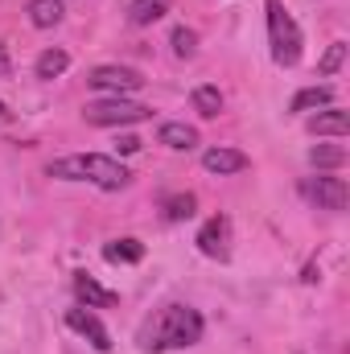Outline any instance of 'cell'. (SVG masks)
I'll list each match as a JSON object with an SVG mask.
<instances>
[{
    "mask_svg": "<svg viewBox=\"0 0 350 354\" xmlns=\"http://www.w3.org/2000/svg\"><path fill=\"white\" fill-rule=\"evenodd\" d=\"M0 120H4V103H0Z\"/></svg>",
    "mask_w": 350,
    "mask_h": 354,
    "instance_id": "484cf974",
    "label": "cell"
},
{
    "mask_svg": "<svg viewBox=\"0 0 350 354\" xmlns=\"http://www.w3.org/2000/svg\"><path fill=\"white\" fill-rule=\"evenodd\" d=\"M29 21L37 29H54L62 21V0H29Z\"/></svg>",
    "mask_w": 350,
    "mask_h": 354,
    "instance_id": "2e32d148",
    "label": "cell"
},
{
    "mask_svg": "<svg viewBox=\"0 0 350 354\" xmlns=\"http://www.w3.org/2000/svg\"><path fill=\"white\" fill-rule=\"evenodd\" d=\"M198 248H202V256H210V260H227V218H210V223L198 231Z\"/></svg>",
    "mask_w": 350,
    "mask_h": 354,
    "instance_id": "9c48e42d",
    "label": "cell"
},
{
    "mask_svg": "<svg viewBox=\"0 0 350 354\" xmlns=\"http://www.w3.org/2000/svg\"><path fill=\"white\" fill-rule=\"evenodd\" d=\"M194 50H198V33L185 29V25H177L174 29V54L177 58H194Z\"/></svg>",
    "mask_w": 350,
    "mask_h": 354,
    "instance_id": "7402d4cb",
    "label": "cell"
},
{
    "mask_svg": "<svg viewBox=\"0 0 350 354\" xmlns=\"http://www.w3.org/2000/svg\"><path fill=\"white\" fill-rule=\"evenodd\" d=\"M309 132H313V136H347L350 132V115L347 111H338V107L317 111V115H309Z\"/></svg>",
    "mask_w": 350,
    "mask_h": 354,
    "instance_id": "8fae6325",
    "label": "cell"
},
{
    "mask_svg": "<svg viewBox=\"0 0 350 354\" xmlns=\"http://www.w3.org/2000/svg\"><path fill=\"white\" fill-rule=\"evenodd\" d=\"M305 194L322 210H347V202H350V189L342 177H313V181H305Z\"/></svg>",
    "mask_w": 350,
    "mask_h": 354,
    "instance_id": "8992f818",
    "label": "cell"
},
{
    "mask_svg": "<svg viewBox=\"0 0 350 354\" xmlns=\"http://www.w3.org/2000/svg\"><path fill=\"white\" fill-rule=\"evenodd\" d=\"M66 66H71V54H66V50H46V54L37 58V79H58Z\"/></svg>",
    "mask_w": 350,
    "mask_h": 354,
    "instance_id": "d6986e66",
    "label": "cell"
},
{
    "mask_svg": "<svg viewBox=\"0 0 350 354\" xmlns=\"http://www.w3.org/2000/svg\"><path fill=\"white\" fill-rule=\"evenodd\" d=\"M103 260L107 264H140L145 260V243L140 239H116L103 248Z\"/></svg>",
    "mask_w": 350,
    "mask_h": 354,
    "instance_id": "4fadbf2b",
    "label": "cell"
},
{
    "mask_svg": "<svg viewBox=\"0 0 350 354\" xmlns=\"http://www.w3.org/2000/svg\"><path fill=\"white\" fill-rule=\"evenodd\" d=\"M50 177H62V181H91L99 189H124L132 174L116 161V157H103V153H75V157H58L50 161Z\"/></svg>",
    "mask_w": 350,
    "mask_h": 354,
    "instance_id": "7a4b0ae2",
    "label": "cell"
},
{
    "mask_svg": "<svg viewBox=\"0 0 350 354\" xmlns=\"http://www.w3.org/2000/svg\"><path fill=\"white\" fill-rule=\"evenodd\" d=\"M0 71H8V54H4V46H0Z\"/></svg>",
    "mask_w": 350,
    "mask_h": 354,
    "instance_id": "d4e9b609",
    "label": "cell"
},
{
    "mask_svg": "<svg viewBox=\"0 0 350 354\" xmlns=\"http://www.w3.org/2000/svg\"><path fill=\"white\" fill-rule=\"evenodd\" d=\"M194 214V194H174L169 202H165V218L169 223H181V218H190Z\"/></svg>",
    "mask_w": 350,
    "mask_h": 354,
    "instance_id": "44dd1931",
    "label": "cell"
},
{
    "mask_svg": "<svg viewBox=\"0 0 350 354\" xmlns=\"http://www.w3.org/2000/svg\"><path fill=\"white\" fill-rule=\"evenodd\" d=\"M347 62V41H334L326 54H322V62H317V75L322 79H330V75H338V66Z\"/></svg>",
    "mask_w": 350,
    "mask_h": 354,
    "instance_id": "ffe728a7",
    "label": "cell"
},
{
    "mask_svg": "<svg viewBox=\"0 0 350 354\" xmlns=\"http://www.w3.org/2000/svg\"><path fill=\"white\" fill-rule=\"evenodd\" d=\"M190 103H194V111H198V115L214 120V115L223 111V91H219V87H210V83H202V87H194Z\"/></svg>",
    "mask_w": 350,
    "mask_h": 354,
    "instance_id": "5bb4252c",
    "label": "cell"
},
{
    "mask_svg": "<svg viewBox=\"0 0 350 354\" xmlns=\"http://www.w3.org/2000/svg\"><path fill=\"white\" fill-rule=\"evenodd\" d=\"M87 83L95 91H107L111 99H124V95H132V91L145 87V79H140L132 66H95L87 75Z\"/></svg>",
    "mask_w": 350,
    "mask_h": 354,
    "instance_id": "5b68a950",
    "label": "cell"
},
{
    "mask_svg": "<svg viewBox=\"0 0 350 354\" xmlns=\"http://www.w3.org/2000/svg\"><path fill=\"white\" fill-rule=\"evenodd\" d=\"M116 149H120V153H136V149H140V140H136V136H120V140H116Z\"/></svg>",
    "mask_w": 350,
    "mask_h": 354,
    "instance_id": "603a6c76",
    "label": "cell"
},
{
    "mask_svg": "<svg viewBox=\"0 0 350 354\" xmlns=\"http://www.w3.org/2000/svg\"><path fill=\"white\" fill-rule=\"evenodd\" d=\"M87 124L95 128H120V124H140L153 115V107L145 103H132V99H99V103H87Z\"/></svg>",
    "mask_w": 350,
    "mask_h": 354,
    "instance_id": "277c9868",
    "label": "cell"
},
{
    "mask_svg": "<svg viewBox=\"0 0 350 354\" xmlns=\"http://www.w3.org/2000/svg\"><path fill=\"white\" fill-rule=\"evenodd\" d=\"M202 338V317L190 305H165L145 330H140V351H169V346H194Z\"/></svg>",
    "mask_w": 350,
    "mask_h": 354,
    "instance_id": "6da1fadb",
    "label": "cell"
},
{
    "mask_svg": "<svg viewBox=\"0 0 350 354\" xmlns=\"http://www.w3.org/2000/svg\"><path fill=\"white\" fill-rule=\"evenodd\" d=\"M169 12V0H132V25H153Z\"/></svg>",
    "mask_w": 350,
    "mask_h": 354,
    "instance_id": "ac0fdd59",
    "label": "cell"
},
{
    "mask_svg": "<svg viewBox=\"0 0 350 354\" xmlns=\"http://www.w3.org/2000/svg\"><path fill=\"white\" fill-rule=\"evenodd\" d=\"M268 4V37H272V62L276 66H297L301 62V29L297 21L284 12L280 0H264Z\"/></svg>",
    "mask_w": 350,
    "mask_h": 354,
    "instance_id": "3957f363",
    "label": "cell"
},
{
    "mask_svg": "<svg viewBox=\"0 0 350 354\" xmlns=\"http://www.w3.org/2000/svg\"><path fill=\"white\" fill-rule=\"evenodd\" d=\"M157 140H161L165 149H177V153H190V149L198 145V128H190V124H161Z\"/></svg>",
    "mask_w": 350,
    "mask_h": 354,
    "instance_id": "7c38bea8",
    "label": "cell"
},
{
    "mask_svg": "<svg viewBox=\"0 0 350 354\" xmlns=\"http://www.w3.org/2000/svg\"><path fill=\"white\" fill-rule=\"evenodd\" d=\"M309 165L313 169H342L347 165V149L342 145H313L309 149Z\"/></svg>",
    "mask_w": 350,
    "mask_h": 354,
    "instance_id": "9a60e30c",
    "label": "cell"
},
{
    "mask_svg": "<svg viewBox=\"0 0 350 354\" xmlns=\"http://www.w3.org/2000/svg\"><path fill=\"white\" fill-rule=\"evenodd\" d=\"M334 103V87H305L293 95V111H313V107H330Z\"/></svg>",
    "mask_w": 350,
    "mask_h": 354,
    "instance_id": "e0dca14e",
    "label": "cell"
},
{
    "mask_svg": "<svg viewBox=\"0 0 350 354\" xmlns=\"http://www.w3.org/2000/svg\"><path fill=\"white\" fill-rule=\"evenodd\" d=\"M66 326H71L75 334H83L95 351H111V334L103 330V322H99L91 309H71V313H66Z\"/></svg>",
    "mask_w": 350,
    "mask_h": 354,
    "instance_id": "52a82bcc",
    "label": "cell"
},
{
    "mask_svg": "<svg viewBox=\"0 0 350 354\" xmlns=\"http://www.w3.org/2000/svg\"><path fill=\"white\" fill-rule=\"evenodd\" d=\"M252 161H248V153H239V149H206L202 153V169L206 174H219V177H227V174H243Z\"/></svg>",
    "mask_w": 350,
    "mask_h": 354,
    "instance_id": "ba28073f",
    "label": "cell"
},
{
    "mask_svg": "<svg viewBox=\"0 0 350 354\" xmlns=\"http://www.w3.org/2000/svg\"><path fill=\"white\" fill-rule=\"evenodd\" d=\"M301 280H305V284H317V264L305 268V276H301Z\"/></svg>",
    "mask_w": 350,
    "mask_h": 354,
    "instance_id": "cb8c5ba5",
    "label": "cell"
},
{
    "mask_svg": "<svg viewBox=\"0 0 350 354\" xmlns=\"http://www.w3.org/2000/svg\"><path fill=\"white\" fill-rule=\"evenodd\" d=\"M75 292H79V301H83L87 309H111V305L120 301L116 292H107V288H99V284L91 280L87 272H79V276H75Z\"/></svg>",
    "mask_w": 350,
    "mask_h": 354,
    "instance_id": "30bf717a",
    "label": "cell"
}]
</instances>
